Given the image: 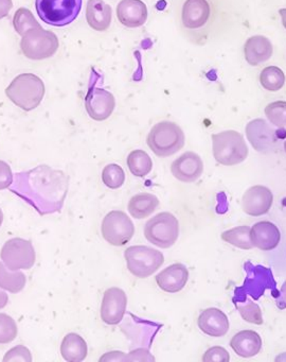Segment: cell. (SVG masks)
Instances as JSON below:
<instances>
[{
	"instance_id": "obj_1",
	"label": "cell",
	"mask_w": 286,
	"mask_h": 362,
	"mask_svg": "<svg viewBox=\"0 0 286 362\" xmlns=\"http://www.w3.org/2000/svg\"><path fill=\"white\" fill-rule=\"evenodd\" d=\"M67 175L61 170L40 165L15 175L10 189L31 205L40 215L61 211L68 192Z\"/></svg>"
},
{
	"instance_id": "obj_2",
	"label": "cell",
	"mask_w": 286,
	"mask_h": 362,
	"mask_svg": "<svg viewBox=\"0 0 286 362\" xmlns=\"http://www.w3.org/2000/svg\"><path fill=\"white\" fill-rule=\"evenodd\" d=\"M44 84L33 74H21L6 88V95L16 107L25 112L36 109L44 96Z\"/></svg>"
},
{
	"instance_id": "obj_3",
	"label": "cell",
	"mask_w": 286,
	"mask_h": 362,
	"mask_svg": "<svg viewBox=\"0 0 286 362\" xmlns=\"http://www.w3.org/2000/svg\"><path fill=\"white\" fill-rule=\"evenodd\" d=\"M212 151L218 164L235 166L241 164L249 154L247 144L241 133L234 130L222 131L212 135Z\"/></svg>"
},
{
	"instance_id": "obj_4",
	"label": "cell",
	"mask_w": 286,
	"mask_h": 362,
	"mask_svg": "<svg viewBox=\"0 0 286 362\" xmlns=\"http://www.w3.org/2000/svg\"><path fill=\"white\" fill-rule=\"evenodd\" d=\"M146 143L155 156L169 158L184 148L186 136L177 124L165 120L150 129Z\"/></svg>"
},
{
	"instance_id": "obj_5",
	"label": "cell",
	"mask_w": 286,
	"mask_h": 362,
	"mask_svg": "<svg viewBox=\"0 0 286 362\" xmlns=\"http://www.w3.org/2000/svg\"><path fill=\"white\" fill-rule=\"evenodd\" d=\"M35 9L47 25L65 27L78 18L82 10V0H35Z\"/></svg>"
},
{
	"instance_id": "obj_6",
	"label": "cell",
	"mask_w": 286,
	"mask_h": 362,
	"mask_svg": "<svg viewBox=\"0 0 286 362\" xmlns=\"http://www.w3.org/2000/svg\"><path fill=\"white\" fill-rule=\"evenodd\" d=\"M179 236V222L173 214L163 211L150 218L144 226V237L160 249L173 247Z\"/></svg>"
},
{
	"instance_id": "obj_7",
	"label": "cell",
	"mask_w": 286,
	"mask_h": 362,
	"mask_svg": "<svg viewBox=\"0 0 286 362\" xmlns=\"http://www.w3.org/2000/svg\"><path fill=\"white\" fill-rule=\"evenodd\" d=\"M127 269L133 276L146 279L154 274L165 262L162 252L146 245H133L124 252Z\"/></svg>"
},
{
	"instance_id": "obj_8",
	"label": "cell",
	"mask_w": 286,
	"mask_h": 362,
	"mask_svg": "<svg viewBox=\"0 0 286 362\" xmlns=\"http://www.w3.org/2000/svg\"><path fill=\"white\" fill-rule=\"evenodd\" d=\"M59 45L56 35L42 27L32 29L21 37V52L30 60L40 61L51 58L59 49Z\"/></svg>"
},
{
	"instance_id": "obj_9",
	"label": "cell",
	"mask_w": 286,
	"mask_h": 362,
	"mask_svg": "<svg viewBox=\"0 0 286 362\" xmlns=\"http://www.w3.org/2000/svg\"><path fill=\"white\" fill-rule=\"evenodd\" d=\"M0 258L10 270H29L35 264V250L30 240L12 238L4 243L0 252Z\"/></svg>"
},
{
	"instance_id": "obj_10",
	"label": "cell",
	"mask_w": 286,
	"mask_h": 362,
	"mask_svg": "<svg viewBox=\"0 0 286 362\" xmlns=\"http://www.w3.org/2000/svg\"><path fill=\"white\" fill-rule=\"evenodd\" d=\"M101 232L109 245L122 247L133 238L135 226L124 211H112L104 217Z\"/></svg>"
},
{
	"instance_id": "obj_11",
	"label": "cell",
	"mask_w": 286,
	"mask_h": 362,
	"mask_svg": "<svg viewBox=\"0 0 286 362\" xmlns=\"http://www.w3.org/2000/svg\"><path fill=\"white\" fill-rule=\"evenodd\" d=\"M246 137L256 151L266 154L277 146V133L267 120L256 118L246 126Z\"/></svg>"
},
{
	"instance_id": "obj_12",
	"label": "cell",
	"mask_w": 286,
	"mask_h": 362,
	"mask_svg": "<svg viewBox=\"0 0 286 362\" xmlns=\"http://www.w3.org/2000/svg\"><path fill=\"white\" fill-rule=\"evenodd\" d=\"M116 107L114 95L104 88L90 86L85 97V109L91 119L103 122L112 116Z\"/></svg>"
},
{
	"instance_id": "obj_13",
	"label": "cell",
	"mask_w": 286,
	"mask_h": 362,
	"mask_svg": "<svg viewBox=\"0 0 286 362\" xmlns=\"http://www.w3.org/2000/svg\"><path fill=\"white\" fill-rule=\"evenodd\" d=\"M127 296L120 288L112 287L104 292L102 300V321L107 325H118L126 313Z\"/></svg>"
},
{
	"instance_id": "obj_14",
	"label": "cell",
	"mask_w": 286,
	"mask_h": 362,
	"mask_svg": "<svg viewBox=\"0 0 286 362\" xmlns=\"http://www.w3.org/2000/svg\"><path fill=\"white\" fill-rule=\"evenodd\" d=\"M273 203V192L266 186H251L242 197V209L251 217H260L268 213Z\"/></svg>"
},
{
	"instance_id": "obj_15",
	"label": "cell",
	"mask_w": 286,
	"mask_h": 362,
	"mask_svg": "<svg viewBox=\"0 0 286 362\" xmlns=\"http://www.w3.org/2000/svg\"><path fill=\"white\" fill-rule=\"evenodd\" d=\"M171 173L176 180L182 183H194L203 175V160L195 152H184L172 163Z\"/></svg>"
},
{
	"instance_id": "obj_16",
	"label": "cell",
	"mask_w": 286,
	"mask_h": 362,
	"mask_svg": "<svg viewBox=\"0 0 286 362\" xmlns=\"http://www.w3.org/2000/svg\"><path fill=\"white\" fill-rule=\"evenodd\" d=\"M117 18L127 28H139L148 20V7L142 0H121L117 7Z\"/></svg>"
},
{
	"instance_id": "obj_17",
	"label": "cell",
	"mask_w": 286,
	"mask_h": 362,
	"mask_svg": "<svg viewBox=\"0 0 286 362\" xmlns=\"http://www.w3.org/2000/svg\"><path fill=\"white\" fill-rule=\"evenodd\" d=\"M250 240L254 247L261 251H271L279 245L281 233L273 222H256L250 228Z\"/></svg>"
},
{
	"instance_id": "obj_18",
	"label": "cell",
	"mask_w": 286,
	"mask_h": 362,
	"mask_svg": "<svg viewBox=\"0 0 286 362\" xmlns=\"http://www.w3.org/2000/svg\"><path fill=\"white\" fill-rule=\"evenodd\" d=\"M197 324L203 334L214 338L224 337L228 332L230 326L226 313L215 307L205 309L199 315Z\"/></svg>"
},
{
	"instance_id": "obj_19",
	"label": "cell",
	"mask_w": 286,
	"mask_h": 362,
	"mask_svg": "<svg viewBox=\"0 0 286 362\" xmlns=\"http://www.w3.org/2000/svg\"><path fill=\"white\" fill-rule=\"evenodd\" d=\"M188 268L182 264H171L156 275L157 285L167 293L181 291L188 283Z\"/></svg>"
},
{
	"instance_id": "obj_20",
	"label": "cell",
	"mask_w": 286,
	"mask_h": 362,
	"mask_svg": "<svg viewBox=\"0 0 286 362\" xmlns=\"http://www.w3.org/2000/svg\"><path fill=\"white\" fill-rule=\"evenodd\" d=\"M211 8L208 0H186L181 12L182 25L186 29L203 28L210 18Z\"/></svg>"
},
{
	"instance_id": "obj_21",
	"label": "cell",
	"mask_w": 286,
	"mask_h": 362,
	"mask_svg": "<svg viewBox=\"0 0 286 362\" xmlns=\"http://www.w3.org/2000/svg\"><path fill=\"white\" fill-rule=\"evenodd\" d=\"M273 47L270 40L263 35H254L244 45V56L248 64L258 66L267 62L273 56Z\"/></svg>"
},
{
	"instance_id": "obj_22",
	"label": "cell",
	"mask_w": 286,
	"mask_h": 362,
	"mask_svg": "<svg viewBox=\"0 0 286 362\" xmlns=\"http://www.w3.org/2000/svg\"><path fill=\"white\" fill-rule=\"evenodd\" d=\"M262 338L254 330H242L232 337L231 349L242 358H251L258 355L262 349Z\"/></svg>"
},
{
	"instance_id": "obj_23",
	"label": "cell",
	"mask_w": 286,
	"mask_h": 362,
	"mask_svg": "<svg viewBox=\"0 0 286 362\" xmlns=\"http://www.w3.org/2000/svg\"><path fill=\"white\" fill-rule=\"evenodd\" d=\"M86 20L93 30H107L112 24V8L103 0H88L86 6Z\"/></svg>"
},
{
	"instance_id": "obj_24",
	"label": "cell",
	"mask_w": 286,
	"mask_h": 362,
	"mask_svg": "<svg viewBox=\"0 0 286 362\" xmlns=\"http://www.w3.org/2000/svg\"><path fill=\"white\" fill-rule=\"evenodd\" d=\"M61 354L67 362L84 361L88 354L86 341L80 334L70 332L61 341Z\"/></svg>"
},
{
	"instance_id": "obj_25",
	"label": "cell",
	"mask_w": 286,
	"mask_h": 362,
	"mask_svg": "<svg viewBox=\"0 0 286 362\" xmlns=\"http://www.w3.org/2000/svg\"><path fill=\"white\" fill-rule=\"evenodd\" d=\"M158 206L159 200L155 194L143 192L136 194L129 200L127 209L131 217L140 220L150 217Z\"/></svg>"
},
{
	"instance_id": "obj_26",
	"label": "cell",
	"mask_w": 286,
	"mask_h": 362,
	"mask_svg": "<svg viewBox=\"0 0 286 362\" xmlns=\"http://www.w3.org/2000/svg\"><path fill=\"white\" fill-rule=\"evenodd\" d=\"M25 283H27V279L20 270H10L0 260V288L1 289L11 293H19L23 291Z\"/></svg>"
},
{
	"instance_id": "obj_27",
	"label": "cell",
	"mask_w": 286,
	"mask_h": 362,
	"mask_svg": "<svg viewBox=\"0 0 286 362\" xmlns=\"http://www.w3.org/2000/svg\"><path fill=\"white\" fill-rule=\"evenodd\" d=\"M127 166L131 175L137 177H144L152 171L153 160L143 150H133L127 156Z\"/></svg>"
},
{
	"instance_id": "obj_28",
	"label": "cell",
	"mask_w": 286,
	"mask_h": 362,
	"mask_svg": "<svg viewBox=\"0 0 286 362\" xmlns=\"http://www.w3.org/2000/svg\"><path fill=\"white\" fill-rule=\"evenodd\" d=\"M225 243L242 250H251L254 247L250 240V226H241L230 228L222 233Z\"/></svg>"
},
{
	"instance_id": "obj_29",
	"label": "cell",
	"mask_w": 286,
	"mask_h": 362,
	"mask_svg": "<svg viewBox=\"0 0 286 362\" xmlns=\"http://www.w3.org/2000/svg\"><path fill=\"white\" fill-rule=\"evenodd\" d=\"M286 78L283 71L277 66L265 67L260 74V83L269 92H278L285 84Z\"/></svg>"
},
{
	"instance_id": "obj_30",
	"label": "cell",
	"mask_w": 286,
	"mask_h": 362,
	"mask_svg": "<svg viewBox=\"0 0 286 362\" xmlns=\"http://www.w3.org/2000/svg\"><path fill=\"white\" fill-rule=\"evenodd\" d=\"M13 26H14L15 31L23 37L28 31L40 28V25L30 10H28L27 8H19L15 12L14 18H13Z\"/></svg>"
},
{
	"instance_id": "obj_31",
	"label": "cell",
	"mask_w": 286,
	"mask_h": 362,
	"mask_svg": "<svg viewBox=\"0 0 286 362\" xmlns=\"http://www.w3.org/2000/svg\"><path fill=\"white\" fill-rule=\"evenodd\" d=\"M102 181L109 189H118L125 183L124 170L119 165H107L102 171Z\"/></svg>"
},
{
	"instance_id": "obj_32",
	"label": "cell",
	"mask_w": 286,
	"mask_h": 362,
	"mask_svg": "<svg viewBox=\"0 0 286 362\" xmlns=\"http://www.w3.org/2000/svg\"><path fill=\"white\" fill-rule=\"evenodd\" d=\"M237 308L244 321L256 325H262L263 315L260 306L251 300H246L245 302L237 303Z\"/></svg>"
},
{
	"instance_id": "obj_33",
	"label": "cell",
	"mask_w": 286,
	"mask_h": 362,
	"mask_svg": "<svg viewBox=\"0 0 286 362\" xmlns=\"http://www.w3.org/2000/svg\"><path fill=\"white\" fill-rule=\"evenodd\" d=\"M267 119L277 128L286 127V101H275L265 107Z\"/></svg>"
},
{
	"instance_id": "obj_34",
	"label": "cell",
	"mask_w": 286,
	"mask_h": 362,
	"mask_svg": "<svg viewBox=\"0 0 286 362\" xmlns=\"http://www.w3.org/2000/svg\"><path fill=\"white\" fill-rule=\"evenodd\" d=\"M18 334L16 322L6 313H0V344H8L15 340Z\"/></svg>"
},
{
	"instance_id": "obj_35",
	"label": "cell",
	"mask_w": 286,
	"mask_h": 362,
	"mask_svg": "<svg viewBox=\"0 0 286 362\" xmlns=\"http://www.w3.org/2000/svg\"><path fill=\"white\" fill-rule=\"evenodd\" d=\"M14 361L31 362V351L23 345H17V346L13 347L10 351H6L4 357V362Z\"/></svg>"
},
{
	"instance_id": "obj_36",
	"label": "cell",
	"mask_w": 286,
	"mask_h": 362,
	"mask_svg": "<svg viewBox=\"0 0 286 362\" xmlns=\"http://www.w3.org/2000/svg\"><path fill=\"white\" fill-rule=\"evenodd\" d=\"M230 355L222 346L210 347L203 356V362H229Z\"/></svg>"
},
{
	"instance_id": "obj_37",
	"label": "cell",
	"mask_w": 286,
	"mask_h": 362,
	"mask_svg": "<svg viewBox=\"0 0 286 362\" xmlns=\"http://www.w3.org/2000/svg\"><path fill=\"white\" fill-rule=\"evenodd\" d=\"M155 357L143 347L133 349L126 355V362H154Z\"/></svg>"
},
{
	"instance_id": "obj_38",
	"label": "cell",
	"mask_w": 286,
	"mask_h": 362,
	"mask_svg": "<svg viewBox=\"0 0 286 362\" xmlns=\"http://www.w3.org/2000/svg\"><path fill=\"white\" fill-rule=\"evenodd\" d=\"M14 181L12 169L8 163L0 160V190L8 189Z\"/></svg>"
},
{
	"instance_id": "obj_39",
	"label": "cell",
	"mask_w": 286,
	"mask_h": 362,
	"mask_svg": "<svg viewBox=\"0 0 286 362\" xmlns=\"http://www.w3.org/2000/svg\"><path fill=\"white\" fill-rule=\"evenodd\" d=\"M126 362V354L120 351H109L100 358V362Z\"/></svg>"
},
{
	"instance_id": "obj_40",
	"label": "cell",
	"mask_w": 286,
	"mask_h": 362,
	"mask_svg": "<svg viewBox=\"0 0 286 362\" xmlns=\"http://www.w3.org/2000/svg\"><path fill=\"white\" fill-rule=\"evenodd\" d=\"M12 8V0H0V20L8 16Z\"/></svg>"
},
{
	"instance_id": "obj_41",
	"label": "cell",
	"mask_w": 286,
	"mask_h": 362,
	"mask_svg": "<svg viewBox=\"0 0 286 362\" xmlns=\"http://www.w3.org/2000/svg\"><path fill=\"white\" fill-rule=\"evenodd\" d=\"M8 296L6 294V290L0 288V309H4L8 305Z\"/></svg>"
},
{
	"instance_id": "obj_42",
	"label": "cell",
	"mask_w": 286,
	"mask_h": 362,
	"mask_svg": "<svg viewBox=\"0 0 286 362\" xmlns=\"http://www.w3.org/2000/svg\"><path fill=\"white\" fill-rule=\"evenodd\" d=\"M280 302L284 303L286 305V281L282 286L281 291H280Z\"/></svg>"
},
{
	"instance_id": "obj_43",
	"label": "cell",
	"mask_w": 286,
	"mask_h": 362,
	"mask_svg": "<svg viewBox=\"0 0 286 362\" xmlns=\"http://www.w3.org/2000/svg\"><path fill=\"white\" fill-rule=\"evenodd\" d=\"M280 16H281L282 24L284 28L286 29V9H281L279 11Z\"/></svg>"
},
{
	"instance_id": "obj_44",
	"label": "cell",
	"mask_w": 286,
	"mask_h": 362,
	"mask_svg": "<svg viewBox=\"0 0 286 362\" xmlns=\"http://www.w3.org/2000/svg\"><path fill=\"white\" fill-rule=\"evenodd\" d=\"M275 362H286V353L280 354L275 358Z\"/></svg>"
},
{
	"instance_id": "obj_45",
	"label": "cell",
	"mask_w": 286,
	"mask_h": 362,
	"mask_svg": "<svg viewBox=\"0 0 286 362\" xmlns=\"http://www.w3.org/2000/svg\"><path fill=\"white\" fill-rule=\"evenodd\" d=\"M2 222H4V213H2L1 209H0V226H2Z\"/></svg>"
},
{
	"instance_id": "obj_46",
	"label": "cell",
	"mask_w": 286,
	"mask_h": 362,
	"mask_svg": "<svg viewBox=\"0 0 286 362\" xmlns=\"http://www.w3.org/2000/svg\"><path fill=\"white\" fill-rule=\"evenodd\" d=\"M284 151H285L286 153V141H284Z\"/></svg>"
}]
</instances>
